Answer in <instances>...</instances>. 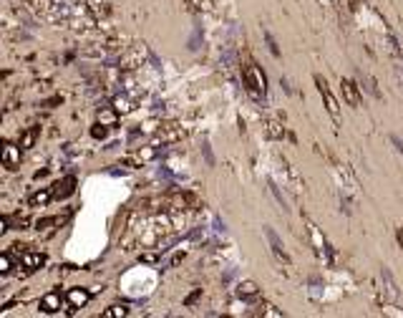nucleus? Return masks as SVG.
Wrapping results in <instances>:
<instances>
[{
  "mask_svg": "<svg viewBox=\"0 0 403 318\" xmlns=\"http://www.w3.org/2000/svg\"><path fill=\"white\" fill-rule=\"evenodd\" d=\"M315 84H317V91H320V96H322V101H325V109H328V114L333 116V119H338V99L333 96V91L328 89V81L325 78H320V76H315Z\"/></svg>",
  "mask_w": 403,
  "mask_h": 318,
  "instance_id": "1",
  "label": "nucleus"
},
{
  "mask_svg": "<svg viewBox=\"0 0 403 318\" xmlns=\"http://www.w3.org/2000/svg\"><path fill=\"white\" fill-rule=\"evenodd\" d=\"M245 81H247V86L252 89V91H257V94H265V86H267V78H265V73L257 68V66H247L245 68Z\"/></svg>",
  "mask_w": 403,
  "mask_h": 318,
  "instance_id": "2",
  "label": "nucleus"
},
{
  "mask_svg": "<svg viewBox=\"0 0 403 318\" xmlns=\"http://www.w3.org/2000/svg\"><path fill=\"white\" fill-rule=\"evenodd\" d=\"M265 237H267V243H270V250L275 253V258H280L282 263H290V255L285 253V245H282L280 240V235L272 230V227H265Z\"/></svg>",
  "mask_w": 403,
  "mask_h": 318,
  "instance_id": "3",
  "label": "nucleus"
},
{
  "mask_svg": "<svg viewBox=\"0 0 403 318\" xmlns=\"http://www.w3.org/2000/svg\"><path fill=\"white\" fill-rule=\"evenodd\" d=\"M340 89H343V96L350 106H360V89L350 81V78H343L340 81Z\"/></svg>",
  "mask_w": 403,
  "mask_h": 318,
  "instance_id": "4",
  "label": "nucleus"
},
{
  "mask_svg": "<svg viewBox=\"0 0 403 318\" xmlns=\"http://www.w3.org/2000/svg\"><path fill=\"white\" fill-rule=\"evenodd\" d=\"M18 162H20V147L5 144V147H3V164L13 169V167H15Z\"/></svg>",
  "mask_w": 403,
  "mask_h": 318,
  "instance_id": "5",
  "label": "nucleus"
},
{
  "mask_svg": "<svg viewBox=\"0 0 403 318\" xmlns=\"http://www.w3.org/2000/svg\"><path fill=\"white\" fill-rule=\"evenodd\" d=\"M40 308H43L46 313L58 311V308H61V296H58V293H48V296H43V298H40Z\"/></svg>",
  "mask_w": 403,
  "mask_h": 318,
  "instance_id": "6",
  "label": "nucleus"
},
{
  "mask_svg": "<svg viewBox=\"0 0 403 318\" xmlns=\"http://www.w3.org/2000/svg\"><path fill=\"white\" fill-rule=\"evenodd\" d=\"M73 192H76V177H66V179L58 184L56 197H58V200H63V197H71Z\"/></svg>",
  "mask_w": 403,
  "mask_h": 318,
  "instance_id": "7",
  "label": "nucleus"
},
{
  "mask_svg": "<svg viewBox=\"0 0 403 318\" xmlns=\"http://www.w3.org/2000/svg\"><path fill=\"white\" fill-rule=\"evenodd\" d=\"M43 263H46V255H40V253H25V255H23V265L30 268V270L40 268Z\"/></svg>",
  "mask_w": 403,
  "mask_h": 318,
  "instance_id": "8",
  "label": "nucleus"
},
{
  "mask_svg": "<svg viewBox=\"0 0 403 318\" xmlns=\"http://www.w3.org/2000/svg\"><path fill=\"white\" fill-rule=\"evenodd\" d=\"M38 134H40V127H30V129H28V132L20 137V149H30V147L35 144Z\"/></svg>",
  "mask_w": 403,
  "mask_h": 318,
  "instance_id": "9",
  "label": "nucleus"
},
{
  "mask_svg": "<svg viewBox=\"0 0 403 318\" xmlns=\"http://www.w3.org/2000/svg\"><path fill=\"white\" fill-rule=\"evenodd\" d=\"M51 197H56V194H53L51 189H43V192L30 194V200H28V202H30L33 207H38V205H48V202H51Z\"/></svg>",
  "mask_w": 403,
  "mask_h": 318,
  "instance_id": "10",
  "label": "nucleus"
},
{
  "mask_svg": "<svg viewBox=\"0 0 403 318\" xmlns=\"http://www.w3.org/2000/svg\"><path fill=\"white\" fill-rule=\"evenodd\" d=\"M68 303L76 306V308H78V306H86V303H89V293H86V291H76V288H73V291H68Z\"/></svg>",
  "mask_w": 403,
  "mask_h": 318,
  "instance_id": "11",
  "label": "nucleus"
},
{
  "mask_svg": "<svg viewBox=\"0 0 403 318\" xmlns=\"http://www.w3.org/2000/svg\"><path fill=\"white\" fill-rule=\"evenodd\" d=\"M267 187H270V192L275 194V200H277V205H280L282 210H290V207H288V200H285V194H282V192H280V187H277L275 182H270Z\"/></svg>",
  "mask_w": 403,
  "mask_h": 318,
  "instance_id": "12",
  "label": "nucleus"
},
{
  "mask_svg": "<svg viewBox=\"0 0 403 318\" xmlns=\"http://www.w3.org/2000/svg\"><path fill=\"white\" fill-rule=\"evenodd\" d=\"M360 89H366V91H368L373 99H381V91L376 89V81H373L371 76H363V86H360Z\"/></svg>",
  "mask_w": 403,
  "mask_h": 318,
  "instance_id": "13",
  "label": "nucleus"
},
{
  "mask_svg": "<svg viewBox=\"0 0 403 318\" xmlns=\"http://www.w3.org/2000/svg\"><path fill=\"white\" fill-rule=\"evenodd\" d=\"M381 275H383V281H386V286H388L391 298H398V291H396V283H393V275H391V270H388V268H383V270H381Z\"/></svg>",
  "mask_w": 403,
  "mask_h": 318,
  "instance_id": "14",
  "label": "nucleus"
},
{
  "mask_svg": "<svg viewBox=\"0 0 403 318\" xmlns=\"http://www.w3.org/2000/svg\"><path fill=\"white\" fill-rule=\"evenodd\" d=\"M239 296H242V298H255V296H257V286L250 283V281L242 283V286H239Z\"/></svg>",
  "mask_w": 403,
  "mask_h": 318,
  "instance_id": "15",
  "label": "nucleus"
},
{
  "mask_svg": "<svg viewBox=\"0 0 403 318\" xmlns=\"http://www.w3.org/2000/svg\"><path fill=\"white\" fill-rule=\"evenodd\" d=\"M262 35H265V43L270 46V53H272V56H280V46H277V41L272 38V33H270V30H265Z\"/></svg>",
  "mask_w": 403,
  "mask_h": 318,
  "instance_id": "16",
  "label": "nucleus"
},
{
  "mask_svg": "<svg viewBox=\"0 0 403 318\" xmlns=\"http://www.w3.org/2000/svg\"><path fill=\"white\" fill-rule=\"evenodd\" d=\"M99 122H101V127H106V124L111 127V124H116V114L113 111H101L99 114Z\"/></svg>",
  "mask_w": 403,
  "mask_h": 318,
  "instance_id": "17",
  "label": "nucleus"
},
{
  "mask_svg": "<svg viewBox=\"0 0 403 318\" xmlns=\"http://www.w3.org/2000/svg\"><path fill=\"white\" fill-rule=\"evenodd\" d=\"M202 154H204L207 164H214V154H212V149H209V142H202Z\"/></svg>",
  "mask_w": 403,
  "mask_h": 318,
  "instance_id": "18",
  "label": "nucleus"
},
{
  "mask_svg": "<svg viewBox=\"0 0 403 318\" xmlns=\"http://www.w3.org/2000/svg\"><path fill=\"white\" fill-rule=\"evenodd\" d=\"M106 318H113V316H126V308H118V306H111L108 311H103Z\"/></svg>",
  "mask_w": 403,
  "mask_h": 318,
  "instance_id": "19",
  "label": "nucleus"
},
{
  "mask_svg": "<svg viewBox=\"0 0 403 318\" xmlns=\"http://www.w3.org/2000/svg\"><path fill=\"white\" fill-rule=\"evenodd\" d=\"M388 139H391V144H393V147H396V152H398V154H403V142H401V139H398V137H396V134H391V137H388Z\"/></svg>",
  "mask_w": 403,
  "mask_h": 318,
  "instance_id": "20",
  "label": "nucleus"
},
{
  "mask_svg": "<svg viewBox=\"0 0 403 318\" xmlns=\"http://www.w3.org/2000/svg\"><path fill=\"white\" fill-rule=\"evenodd\" d=\"M0 270H3V273H5V270H10V258H8V255H3V258H0Z\"/></svg>",
  "mask_w": 403,
  "mask_h": 318,
  "instance_id": "21",
  "label": "nucleus"
},
{
  "mask_svg": "<svg viewBox=\"0 0 403 318\" xmlns=\"http://www.w3.org/2000/svg\"><path fill=\"white\" fill-rule=\"evenodd\" d=\"M396 237H398V243H401V248H403V230H398V235H396Z\"/></svg>",
  "mask_w": 403,
  "mask_h": 318,
  "instance_id": "22",
  "label": "nucleus"
}]
</instances>
